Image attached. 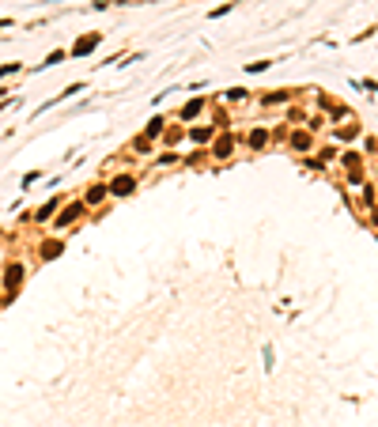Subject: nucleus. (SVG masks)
<instances>
[{"mask_svg": "<svg viewBox=\"0 0 378 427\" xmlns=\"http://www.w3.org/2000/svg\"><path fill=\"white\" fill-rule=\"evenodd\" d=\"M106 189H110V197H129V193H137V178L132 174H118V178L106 182Z\"/></svg>", "mask_w": 378, "mask_h": 427, "instance_id": "nucleus-1", "label": "nucleus"}, {"mask_svg": "<svg viewBox=\"0 0 378 427\" xmlns=\"http://www.w3.org/2000/svg\"><path fill=\"white\" fill-rule=\"evenodd\" d=\"M23 276H27V268H23V265H8V268H4V287H8V295H15V291H19Z\"/></svg>", "mask_w": 378, "mask_h": 427, "instance_id": "nucleus-2", "label": "nucleus"}, {"mask_svg": "<svg viewBox=\"0 0 378 427\" xmlns=\"http://www.w3.org/2000/svg\"><path fill=\"white\" fill-rule=\"evenodd\" d=\"M83 212H87V205H83V200H76V205H69V208L61 212V216H57V227H69V223L83 219Z\"/></svg>", "mask_w": 378, "mask_h": 427, "instance_id": "nucleus-3", "label": "nucleus"}, {"mask_svg": "<svg viewBox=\"0 0 378 427\" xmlns=\"http://www.w3.org/2000/svg\"><path fill=\"white\" fill-rule=\"evenodd\" d=\"M99 42H102V34H83L80 42H76L72 50H69V57H87V53H91V50H95Z\"/></svg>", "mask_w": 378, "mask_h": 427, "instance_id": "nucleus-4", "label": "nucleus"}, {"mask_svg": "<svg viewBox=\"0 0 378 427\" xmlns=\"http://www.w3.org/2000/svg\"><path fill=\"white\" fill-rule=\"evenodd\" d=\"M106 197H110V189H106L102 182H99V186H87V193H83V205H99V200H106Z\"/></svg>", "mask_w": 378, "mask_h": 427, "instance_id": "nucleus-5", "label": "nucleus"}, {"mask_svg": "<svg viewBox=\"0 0 378 427\" xmlns=\"http://www.w3.org/2000/svg\"><path fill=\"white\" fill-rule=\"evenodd\" d=\"M201 110H205V99H193V102H186V110L178 114V121H193Z\"/></svg>", "mask_w": 378, "mask_h": 427, "instance_id": "nucleus-6", "label": "nucleus"}, {"mask_svg": "<svg viewBox=\"0 0 378 427\" xmlns=\"http://www.w3.org/2000/svg\"><path fill=\"white\" fill-rule=\"evenodd\" d=\"M212 137H216V132H212V125H197V129L189 132L193 144H212Z\"/></svg>", "mask_w": 378, "mask_h": 427, "instance_id": "nucleus-7", "label": "nucleus"}, {"mask_svg": "<svg viewBox=\"0 0 378 427\" xmlns=\"http://www.w3.org/2000/svg\"><path fill=\"white\" fill-rule=\"evenodd\" d=\"M231 148H235V140H231V137H219L216 144H212V155H216V159H227Z\"/></svg>", "mask_w": 378, "mask_h": 427, "instance_id": "nucleus-8", "label": "nucleus"}, {"mask_svg": "<svg viewBox=\"0 0 378 427\" xmlns=\"http://www.w3.org/2000/svg\"><path fill=\"white\" fill-rule=\"evenodd\" d=\"M163 121H167V118H151V121H148V129H144V137L159 140V137H163V129H167V125H163Z\"/></svg>", "mask_w": 378, "mask_h": 427, "instance_id": "nucleus-9", "label": "nucleus"}, {"mask_svg": "<svg viewBox=\"0 0 378 427\" xmlns=\"http://www.w3.org/2000/svg\"><path fill=\"white\" fill-rule=\"evenodd\" d=\"M61 250H64V242H61V238H50V242L42 246V257L50 261V257H57V254H61Z\"/></svg>", "mask_w": 378, "mask_h": 427, "instance_id": "nucleus-10", "label": "nucleus"}, {"mask_svg": "<svg viewBox=\"0 0 378 427\" xmlns=\"http://www.w3.org/2000/svg\"><path fill=\"white\" fill-rule=\"evenodd\" d=\"M64 61H69V50H53V53L42 61V69H50V64H64Z\"/></svg>", "mask_w": 378, "mask_h": 427, "instance_id": "nucleus-11", "label": "nucleus"}, {"mask_svg": "<svg viewBox=\"0 0 378 427\" xmlns=\"http://www.w3.org/2000/svg\"><path fill=\"white\" fill-rule=\"evenodd\" d=\"M182 140V129L178 125H170V129H163V144H167V148H174V144Z\"/></svg>", "mask_w": 378, "mask_h": 427, "instance_id": "nucleus-12", "label": "nucleus"}, {"mask_svg": "<svg viewBox=\"0 0 378 427\" xmlns=\"http://www.w3.org/2000/svg\"><path fill=\"white\" fill-rule=\"evenodd\" d=\"M53 212H57V197L50 200V205H42V212H34V219H38V223H46V219H53Z\"/></svg>", "mask_w": 378, "mask_h": 427, "instance_id": "nucleus-13", "label": "nucleus"}, {"mask_svg": "<svg viewBox=\"0 0 378 427\" xmlns=\"http://www.w3.org/2000/svg\"><path fill=\"white\" fill-rule=\"evenodd\" d=\"M265 144H269V132H265V129L250 132V148H265Z\"/></svg>", "mask_w": 378, "mask_h": 427, "instance_id": "nucleus-14", "label": "nucleus"}, {"mask_svg": "<svg viewBox=\"0 0 378 427\" xmlns=\"http://www.w3.org/2000/svg\"><path fill=\"white\" fill-rule=\"evenodd\" d=\"M151 148V137H137L132 140V151H148Z\"/></svg>", "mask_w": 378, "mask_h": 427, "instance_id": "nucleus-15", "label": "nucleus"}, {"mask_svg": "<svg viewBox=\"0 0 378 427\" xmlns=\"http://www.w3.org/2000/svg\"><path fill=\"white\" fill-rule=\"evenodd\" d=\"M19 69H23L19 61H12V64H0V80H4V76H12V72H19Z\"/></svg>", "mask_w": 378, "mask_h": 427, "instance_id": "nucleus-16", "label": "nucleus"}, {"mask_svg": "<svg viewBox=\"0 0 378 427\" xmlns=\"http://www.w3.org/2000/svg\"><path fill=\"white\" fill-rule=\"evenodd\" d=\"M159 163H163V167H170V163H178V151H163V155H159Z\"/></svg>", "mask_w": 378, "mask_h": 427, "instance_id": "nucleus-17", "label": "nucleus"}, {"mask_svg": "<svg viewBox=\"0 0 378 427\" xmlns=\"http://www.w3.org/2000/svg\"><path fill=\"white\" fill-rule=\"evenodd\" d=\"M231 8H235V4H219V8H212V19H224Z\"/></svg>", "mask_w": 378, "mask_h": 427, "instance_id": "nucleus-18", "label": "nucleus"}, {"mask_svg": "<svg viewBox=\"0 0 378 427\" xmlns=\"http://www.w3.org/2000/svg\"><path fill=\"white\" fill-rule=\"evenodd\" d=\"M227 99L235 102V99H246V91H242V87H227Z\"/></svg>", "mask_w": 378, "mask_h": 427, "instance_id": "nucleus-19", "label": "nucleus"}, {"mask_svg": "<svg viewBox=\"0 0 378 427\" xmlns=\"http://www.w3.org/2000/svg\"><path fill=\"white\" fill-rule=\"evenodd\" d=\"M38 178H42V170H31V174H23V186L31 189V182H38Z\"/></svg>", "mask_w": 378, "mask_h": 427, "instance_id": "nucleus-20", "label": "nucleus"}, {"mask_svg": "<svg viewBox=\"0 0 378 427\" xmlns=\"http://www.w3.org/2000/svg\"><path fill=\"white\" fill-rule=\"evenodd\" d=\"M269 64H273V61H254V64H250V69H246V72H265V69H269Z\"/></svg>", "mask_w": 378, "mask_h": 427, "instance_id": "nucleus-21", "label": "nucleus"}]
</instances>
